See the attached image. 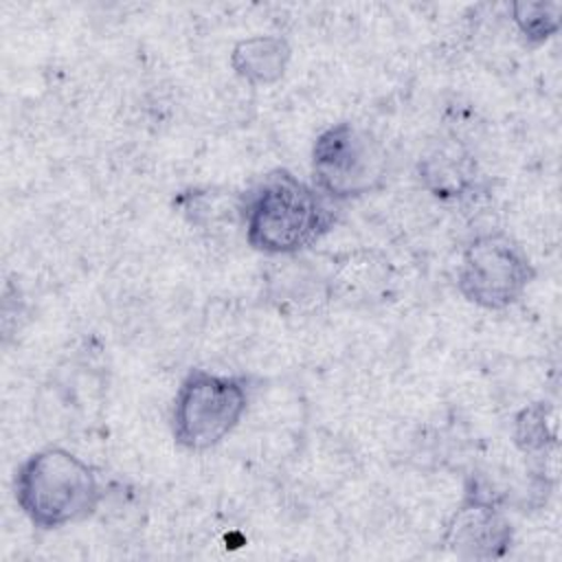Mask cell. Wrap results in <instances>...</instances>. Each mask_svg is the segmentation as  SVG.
Listing matches in <instances>:
<instances>
[{
	"mask_svg": "<svg viewBox=\"0 0 562 562\" xmlns=\"http://www.w3.org/2000/svg\"><path fill=\"white\" fill-rule=\"evenodd\" d=\"M334 202L288 169L261 176L241 198L246 244L268 257H299L336 224Z\"/></svg>",
	"mask_w": 562,
	"mask_h": 562,
	"instance_id": "obj_1",
	"label": "cell"
},
{
	"mask_svg": "<svg viewBox=\"0 0 562 562\" xmlns=\"http://www.w3.org/2000/svg\"><path fill=\"white\" fill-rule=\"evenodd\" d=\"M13 498L33 527L55 531L92 518L105 487L86 459L61 446H46L15 468Z\"/></svg>",
	"mask_w": 562,
	"mask_h": 562,
	"instance_id": "obj_2",
	"label": "cell"
},
{
	"mask_svg": "<svg viewBox=\"0 0 562 562\" xmlns=\"http://www.w3.org/2000/svg\"><path fill=\"white\" fill-rule=\"evenodd\" d=\"M252 378L191 369L178 384L171 404V437L189 452H206L228 439L248 413Z\"/></svg>",
	"mask_w": 562,
	"mask_h": 562,
	"instance_id": "obj_3",
	"label": "cell"
},
{
	"mask_svg": "<svg viewBox=\"0 0 562 562\" xmlns=\"http://www.w3.org/2000/svg\"><path fill=\"white\" fill-rule=\"evenodd\" d=\"M310 171L312 184L329 202L358 200L386 182V147L369 127L338 121L314 138Z\"/></svg>",
	"mask_w": 562,
	"mask_h": 562,
	"instance_id": "obj_4",
	"label": "cell"
},
{
	"mask_svg": "<svg viewBox=\"0 0 562 562\" xmlns=\"http://www.w3.org/2000/svg\"><path fill=\"white\" fill-rule=\"evenodd\" d=\"M536 279L527 250L505 231L474 235L461 250L457 288L461 296L490 312L516 305Z\"/></svg>",
	"mask_w": 562,
	"mask_h": 562,
	"instance_id": "obj_5",
	"label": "cell"
},
{
	"mask_svg": "<svg viewBox=\"0 0 562 562\" xmlns=\"http://www.w3.org/2000/svg\"><path fill=\"white\" fill-rule=\"evenodd\" d=\"M441 542L461 560H498L514 544V527L496 496L472 481L446 520Z\"/></svg>",
	"mask_w": 562,
	"mask_h": 562,
	"instance_id": "obj_6",
	"label": "cell"
},
{
	"mask_svg": "<svg viewBox=\"0 0 562 562\" xmlns=\"http://www.w3.org/2000/svg\"><path fill=\"white\" fill-rule=\"evenodd\" d=\"M395 270L386 255L373 248H353L331 257L325 272L327 299L347 307H373L393 296Z\"/></svg>",
	"mask_w": 562,
	"mask_h": 562,
	"instance_id": "obj_7",
	"label": "cell"
},
{
	"mask_svg": "<svg viewBox=\"0 0 562 562\" xmlns=\"http://www.w3.org/2000/svg\"><path fill=\"white\" fill-rule=\"evenodd\" d=\"M417 180L437 200L459 202L476 191L481 169L461 143L441 140L419 158Z\"/></svg>",
	"mask_w": 562,
	"mask_h": 562,
	"instance_id": "obj_8",
	"label": "cell"
},
{
	"mask_svg": "<svg viewBox=\"0 0 562 562\" xmlns=\"http://www.w3.org/2000/svg\"><path fill=\"white\" fill-rule=\"evenodd\" d=\"M292 59V46L283 35L257 33L241 37L231 48L233 72L255 88L274 86L285 77Z\"/></svg>",
	"mask_w": 562,
	"mask_h": 562,
	"instance_id": "obj_9",
	"label": "cell"
},
{
	"mask_svg": "<svg viewBox=\"0 0 562 562\" xmlns=\"http://www.w3.org/2000/svg\"><path fill=\"white\" fill-rule=\"evenodd\" d=\"M512 437L522 454L538 457L555 446V424L547 402H533L514 417Z\"/></svg>",
	"mask_w": 562,
	"mask_h": 562,
	"instance_id": "obj_10",
	"label": "cell"
},
{
	"mask_svg": "<svg viewBox=\"0 0 562 562\" xmlns=\"http://www.w3.org/2000/svg\"><path fill=\"white\" fill-rule=\"evenodd\" d=\"M509 11L518 35L529 46L544 44L562 26V4L555 0L514 2Z\"/></svg>",
	"mask_w": 562,
	"mask_h": 562,
	"instance_id": "obj_11",
	"label": "cell"
}]
</instances>
